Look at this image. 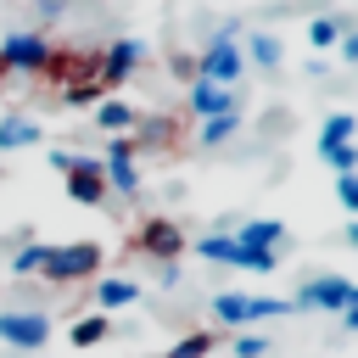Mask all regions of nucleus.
<instances>
[{"label": "nucleus", "mask_w": 358, "mask_h": 358, "mask_svg": "<svg viewBox=\"0 0 358 358\" xmlns=\"http://www.w3.org/2000/svg\"><path fill=\"white\" fill-rule=\"evenodd\" d=\"M336 319H341V330H347V336H358V285H352V296H347V308H341Z\"/></svg>", "instance_id": "obj_31"}, {"label": "nucleus", "mask_w": 358, "mask_h": 358, "mask_svg": "<svg viewBox=\"0 0 358 358\" xmlns=\"http://www.w3.org/2000/svg\"><path fill=\"white\" fill-rule=\"evenodd\" d=\"M352 134H358V112H330L319 123V145H347Z\"/></svg>", "instance_id": "obj_21"}, {"label": "nucleus", "mask_w": 358, "mask_h": 358, "mask_svg": "<svg viewBox=\"0 0 358 358\" xmlns=\"http://www.w3.org/2000/svg\"><path fill=\"white\" fill-rule=\"evenodd\" d=\"M319 157H324L336 173H358V140H347V145H319Z\"/></svg>", "instance_id": "obj_26"}, {"label": "nucleus", "mask_w": 358, "mask_h": 358, "mask_svg": "<svg viewBox=\"0 0 358 358\" xmlns=\"http://www.w3.org/2000/svg\"><path fill=\"white\" fill-rule=\"evenodd\" d=\"M34 6H39V17H45V22H50V17H62V11H67V0H34Z\"/></svg>", "instance_id": "obj_34"}, {"label": "nucleus", "mask_w": 358, "mask_h": 358, "mask_svg": "<svg viewBox=\"0 0 358 358\" xmlns=\"http://www.w3.org/2000/svg\"><path fill=\"white\" fill-rule=\"evenodd\" d=\"M241 50H246V62H252V67H263V73H274V67L285 62L280 34H268V28H263V34H246V45H241Z\"/></svg>", "instance_id": "obj_15"}, {"label": "nucleus", "mask_w": 358, "mask_h": 358, "mask_svg": "<svg viewBox=\"0 0 358 358\" xmlns=\"http://www.w3.org/2000/svg\"><path fill=\"white\" fill-rule=\"evenodd\" d=\"M347 296H352V280L347 274H313V280H302L291 291V308L296 313H341Z\"/></svg>", "instance_id": "obj_4"}, {"label": "nucleus", "mask_w": 358, "mask_h": 358, "mask_svg": "<svg viewBox=\"0 0 358 358\" xmlns=\"http://www.w3.org/2000/svg\"><path fill=\"white\" fill-rule=\"evenodd\" d=\"M140 62H145V39H112V45H101V50H95V78H101V90L129 84V78L140 73Z\"/></svg>", "instance_id": "obj_6"}, {"label": "nucleus", "mask_w": 358, "mask_h": 358, "mask_svg": "<svg viewBox=\"0 0 358 358\" xmlns=\"http://www.w3.org/2000/svg\"><path fill=\"white\" fill-rule=\"evenodd\" d=\"M84 162H90L84 151H73V145H50V168H56V173H78Z\"/></svg>", "instance_id": "obj_27"}, {"label": "nucleus", "mask_w": 358, "mask_h": 358, "mask_svg": "<svg viewBox=\"0 0 358 358\" xmlns=\"http://www.w3.org/2000/svg\"><path fill=\"white\" fill-rule=\"evenodd\" d=\"M101 263H106L101 241H67V246H50L39 280H50V285H84V280L101 274Z\"/></svg>", "instance_id": "obj_2"}, {"label": "nucleus", "mask_w": 358, "mask_h": 358, "mask_svg": "<svg viewBox=\"0 0 358 358\" xmlns=\"http://www.w3.org/2000/svg\"><path fill=\"white\" fill-rule=\"evenodd\" d=\"M274 313H291V296H246V291H218L213 296V319L224 330H252Z\"/></svg>", "instance_id": "obj_3"}, {"label": "nucleus", "mask_w": 358, "mask_h": 358, "mask_svg": "<svg viewBox=\"0 0 358 358\" xmlns=\"http://www.w3.org/2000/svg\"><path fill=\"white\" fill-rule=\"evenodd\" d=\"M62 101H67V106H90V112H95V106L106 101V90H101V78H78V84H67V90H62Z\"/></svg>", "instance_id": "obj_24"}, {"label": "nucleus", "mask_w": 358, "mask_h": 358, "mask_svg": "<svg viewBox=\"0 0 358 358\" xmlns=\"http://www.w3.org/2000/svg\"><path fill=\"white\" fill-rule=\"evenodd\" d=\"M95 302L112 313V308H134L140 302V285L134 280H123V274H106V280H95Z\"/></svg>", "instance_id": "obj_17"}, {"label": "nucleus", "mask_w": 358, "mask_h": 358, "mask_svg": "<svg viewBox=\"0 0 358 358\" xmlns=\"http://www.w3.org/2000/svg\"><path fill=\"white\" fill-rule=\"evenodd\" d=\"M45 257H50V246H45V241H28V246L11 252V274H17V280H39Z\"/></svg>", "instance_id": "obj_20"}, {"label": "nucleus", "mask_w": 358, "mask_h": 358, "mask_svg": "<svg viewBox=\"0 0 358 358\" xmlns=\"http://www.w3.org/2000/svg\"><path fill=\"white\" fill-rule=\"evenodd\" d=\"M235 129H241V112H224V117H207V123L196 129V140H201L207 151H218V145H224V140H229Z\"/></svg>", "instance_id": "obj_22"}, {"label": "nucleus", "mask_w": 358, "mask_h": 358, "mask_svg": "<svg viewBox=\"0 0 358 358\" xmlns=\"http://www.w3.org/2000/svg\"><path fill=\"white\" fill-rule=\"evenodd\" d=\"M196 252H201L207 263H229V268H235V252H241V241H235L229 229H213V235H201V241H196Z\"/></svg>", "instance_id": "obj_19"}, {"label": "nucleus", "mask_w": 358, "mask_h": 358, "mask_svg": "<svg viewBox=\"0 0 358 358\" xmlns=\"http://www.w3.org/2000/svg\"><path fill=\"white\" fill-rule=\"evenodd\" d=\"M28 145H39V123L28 112H6L0 117V151H28Z\"/></svg>", "instance_id": "obj_14"}, {"label": "nucleus", "mask_w": 358, "mask_h": 358, "mask_svg": "<svg viewBox=\"0 0 358 358\" xmlns=\"http://www.w3.org/2000/svg\"><path fill=\"white\" fill-rule=\"evenodd\" d=\"M336 56H341L347 67H358V28H347V34H341V45H336Z\"/></svg>", "instance_id": "obj_30"}, {"label": "nucleus", "mask_w": 358, "mask_h": 358, "mask_svg": "<svg viewBox=\"0 0 358 358\" xmlns=\"http://www.w3.org/2000/svg\"><path fill=\"white\" fill-rule=\"evenodd\" d=\"M347 28H352V17H341V11H319V17L308 22V45L324 56V50H336V45H341V34H347Z\"/></svg>", "instance_id": "obj_12"}, {"label": "nucleus", "mask_w": 358, "mask_h": 358, "mask_svg": "<svg viewBox=\"0 0 358 358\" xmlns=\"http://www.w3.org/2000/svg\"><path fill=\"white\" fill-rule=\"evenodd\" d=\"M106 336H112V313H84V319L67 330V341H73V347H84V352H90V347H101Z\"/></svg>", "instance_id": "obj_18"}, {"label": "nucleus", "mask_w": 358, "mask_h": 358, "mask_svg": "<svg viewBox=\"0 0 358 358\" xmlns=\"http://www.w3.org/2000/svg\"><path fill=\"white\" fill-rule=\"evenodd\" d=\"M50 313L45 308H6L0 313V341L6 347H22V352H39L45 341H50Z\"/></svg>", "instance_id": "obj_7"}, {"label": "nucleus", "mask_w": 358, "mask_h": 358, "mask_svg": "<svg viewBox=\"0 0 358 358\" xmlns=\"http://www.w3.org/2000/svg\"><path fill=\"white\" fill-rule=\"evenodd\" d=\"M190 112H196V123H207V117H224V112H241V95L235 90H224V84H207V78H190Z\"/></svg>", "instance_id": "obj_9"}, {"label": "nucleus", "mask_w": 358, "mask_h": 358, "mask_svg": "<svg viewBox=\"0 0 358 358\" xmlns=\"http://www.w3.org/2000/svg\"><path fill=\"white\" fill-rule=\"evenodd\" d=\"M157 285H179V263H157Z\"/></svg>", "instance_id": "obj_33"}, {"label": "nucleus", "mask_w": 358, "mask_h": 358, "mask_svg": "<svg viewBox=\"0 0 358 358\" xmlns=\"http://www.w3.org/2000/svg\"><path fill=\"white\" fill-rule=\"evenodd\" d=\"M196 78L224 84V90H235V84L246 78V50H241V39H235V22H224V28L196 50Z\"/></svg>", "instance_id": "obj_1"}, {"label": "nucleus", "mask_w": 358, "mask_h": 358, "mask_svg": "<svg viewBox=\"0 0 358 358\" xmlns=\"http://www.w3.org/2000/svg\"><path fill=\"white\" fill-rule=\"evenodd\" d=\"M235 268H246V274H274V268H280V252H263V246H241V252H235Z\"/></svg>", "instance_id": "obj_25"}, {"label": "nucleus", "mask_w": 358, "mask_h": 358, "mask_svg": "<svg viewBox=\"0 0 358 358\" xmlns=\"http://www.w3.org/2000/svg\"><path fill=\"white\" fill-rule=\"evenodd\" d=\"M50 50H56V45H50L39 28H11V34L0 39V67H6V73H45Z\"/></svg>", "instance_id": "obj_5"}, {"label": "nucleus", "mask_w": 358, "mask_h": 358, "mask_svg": "<svg viewBox=\"0 0 358 358\" xmlns=\"http://www.w3.org/2000/svg\"><path fill=\"white\" fill-rule=\"evenodd\" d=\"M213 347H218L213 330H190V336H179V341L168 347V358H213Z\"/></svg>", "instance_id": "obj_23"}, {"label": "nucleus", "mask_w": 358, "mask_h": 358, "mask_svg": "<svg viewBox=\"0 0 358 358\" xmlns=\"http://www.w3.org/2000/svg\"><path fill=\"white\" fill-rule=\"evenodd\" d=\"M173 73H179V78H196V56L179 50V56H173Z\"/></svg>", "instance_id": "obj_32"}, {"label": "nucleus", "mask_w": 358, "mask_h": 358, "mask_svg": "<svg viewBox=\"0 0 358 358\" xmlns=\"http://www.w3.org/2000/svg\"><path fill=\"white\" fill-rule=\"evenodd\" d=\"M134 246L145 252V257H157V263H179V252H185V229L173 224V218H140V229H134Z\"/></svg>", "instance_id": "obj_8"}, {"label": "nucleus", "mask_w": 358, "mask_h": 358, "mask_svg": "<svg viewBox=\"0 0 358 358\" xmlns=\"http://www.w3.org/2000/svg\"><path fill=\"white\" fill-rule=\"evenodd\" d=\"M0 84H6V67H0Z\"/></svg>", "instance_id": "obj_36"}, {"label": "nucleus", "mask_w": 358, "mask_h": 358, "mask_svg": "<svg viewBox=\"0 0 358 358\" xmlns=\"http://www.w3.org/2000/svg\"><path fill=\"white\" fill-rule=\"evenodd\" d=\"M263 352H268V341H263V336H252V330H241V336H235V358H263Z\"/></svg>", "instance_id": "obj_29"}, {"label": "nucleus", "mask_w": 358, "mask_h": 358, "mask_svg": "<svg viewBox=\"0 0 358 358\" xmlns=\"http://www.w3.org/2000/svg\"><path fill=\"white\" fill-rule=\"evenodd\" d=\"M134 123H140V112H134L129 101H117V95H106V101L95 106V129H101V134H134Z\"/></svg>", "instance_id": "obj_13"}, {"label": "nucleus", "mask_w": 358, "mask_h": 358, "mask_svg": "<svg viewBox=\"0 0 358 358\" xmlns=\"http://www.w3.org/2000/svg\"><path fill=\"white\" fill-rule=\"evenodd\" d=\"M336 201L358 218V173H336Z\"/></svg>", "instance_id": "obj_28"}, {"label": "nucleus", "mask_w": 358, "mask_h": 358, "mask_svg": "<svg viewBox=\"0 0 358 358\" xmlns=\"http://www.w3.org/2000/svg\"><path fill=\"white\" fill-rule=\"evenodd\" d=\"M347 246H358V218H352V224H347Z\"/></svg>", "instance_id": "obj_35"}, {"label": "nucleus", "mask_w": 358, "mask_h": 358, "mask_svg": "<svg viewBox=\"0 0 358 358\" xmlns=\"http://www.w3.org/2000/svg\"><path fill=\"white\" fill-rule=\"evenodd\" d=\"M173 134H179V117L173 112H140V123H134V151H157V145H173Z\"/></svg>", "instance_id": "obj_11"}, {"label": "nucleus", "mask_w": 358, "mask_h": 358, "mask_svg": "<svg viewBox=\"0 0 358 358\" xmlns=\"http://www.w3.org/2000/svg\"><path fill=\"white\" fill-rule=\"evenodd\" d=\"M67 196L78 201V207H106L112 201V190H106V168H101V157H90L78 173H67Z\"/></svg>", "instance_id": "obj_10"}, {"label": "nucleus", "mask_w": 358, "mask_h": 358, "mask_svg": "<svg viewBox=\"0 0 358 358\" xmlns=\"http://www.w3.org/2000/svg\"><path fill=\"white\" fill-rule=\"evenodd\" d=\"M235 241H241V246L280 252V246H285V224H280V218H252V224H241V229H235Z\"/></svg>", "instance_id": "obj_16"}]
</instances>
